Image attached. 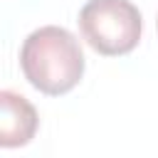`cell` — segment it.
Here are the masks:
<instances>
[{
  "mask_svg": "<svg viewBox=\"0 0 158 158\" xmlns=\"http://www.w3.org/2000/svg\"><path fill=\"white\" fill-rule=\"evenodd\" d=\"M79 30L96 54L123 57L136 49L143 22L131 0H89L79 10Z\"/></svg>",
  "mask_w": 158,
  "mask_h": 158,
  "instance_id": "cell-2",
  "label": "cell"
},
{
  "mask_svg": "<svg viewBox=\"0 0 158 158\" xmlns=\"http://www.w3.org/2000/svg\"><path fill=\"white\" fill-rule=\"evenodd\" d=\"M25 79L47 96L69 94L84 77V52L79 40L59 25L30 32L20 49Z\"/></svg>",
  "mask_w": 158,
  "mask_h": 158,
  "instance_id": "cell-1",
  "label": "cell"
},
{
  "mask_svg": "<svg viewBox=\"0 0 158 158\" xmlns=\"http://www.w3.org/2000/svg\"><path fill=\"white\" fill-rule=\"evenodd\" d=\"M40 126V116L35 106L10 89L0 91V146L2 148H20L27 146Z\"/></svg>",
  "mask_w": 158,
  "mask_h": 158,
  "instance_id": "cell-3",
  "label": "cell"
}]
</instances>
